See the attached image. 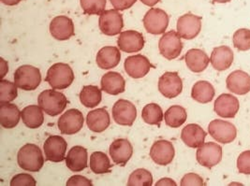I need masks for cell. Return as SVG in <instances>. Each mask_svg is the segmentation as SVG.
<instances>
[{
	"mask_svg": "<svg viewBox=\"0 0 250 186\" xmlns=\"http://www.w3.org/2000/svg\"><path fill=\"white\" fill-rule=\"evenodd\" d=\"M89 167L95 174H104L109 172L111 168V162L104 152L95 151L90 156Z\"/></svg>",
	"mask_w": 250,
	"mask_h": 186,
	"instance_id": "34",
	"label": "cell"
},
{
	"mask_svg": "<svg viewBox=\"0 0 250 186\" xmlns=\"http://www.w3.org/2000/svg\"><path fill=\"white\" fill-rule=\"evenodd\" d=\"M111 124V119L108 112L104 109L93 110L88 112L86 116V125L92 132L102 133L109 128Z\"/></svg>",
	"mask_w": 250,
	"mask_h": 186,
	"instance_id": "25",
	"label": "cell"
},
{
	"mask_svg": "<svg viewBox=\"0 0 250 186\" xmlns=\"http://www.w3.org/2000/svg\"><path fill=\"white\" fill-rule=\"evenodd\" d=\"M187 111L178 105L170 107L164 115L165 123L168 127L172 128H180L187 121Z\"/></svg>",
	"mask_w": 250,
	"mask_h": 186,
	"instance_id": "33",
	"label": "cell"
},
{
	"mask_svg": "<svg viewBox=\"0 0 250 186\" xmlns=\"http://www.w3.org/2000/svg\"><path fill=\"white\" fill-rule=\"evenodd\" d=\"M91 181L87 178L81 176V175H74L70 177L67 182V186H92Z\"/></svg>",
	"mask_w": 250,
	"mask_h": 186,
	"instance_id": "43",
	"label": "cell"
},
{
	"mask_svg": "<svg viewBox=\"0 0 250 186\" xmlns=\"http://www.w3.org/2000/svg\"><path fill=\"white\" fill-rule=\"evenodd\" d=\"M0 62H1V78L3 79L9 70V67H8V63L4 59L0 58Z\"/></svg>",
	"mask_w": 250,
	"mask_h": 186,
	"instance_id": "46",
	"label": "cell"
},
{
	"mask_svg": "<svg viewBox=\"0 0 250 186\" xmlns=\"http://www.w3.org/2000/svg\"><path fill=\"white\" fill-rule=\"evenodd\" d=\"M4 5L7 6H16L18 5L22 0H0Z\"/></svg>",
	"mask_w": 250,
	"mask_h": 186,
	"instance_id": "47",
	"label": "cell"
},
{
	"mask_svg": "<svg viewBox=\"0 0 250 186\" xmlns=\"http://www.w3.org/2000/svg\"><path fill=\"white\" fill-rule=\"evenodd\" d=\"M114 122L120 126L131 127L137 117L135 105L125 99H119L112 110Z\"/></svg>",
	"mask_w": 250,
	"mask_h": 186,
	"instance_id": "10",
	"label": "cell"
},
{
	"mask_svg": "<svg viewBox=\"0 0 250 186\" xmlns=\"http://www.w3.org/2000/svg\"><path fill=\"white\" fill-rule=\"evenodd\" d=\"M50 32L57 40H68L74 35V23L67 16H57L50 23Z\"/></svg>",
	"mask_w": 250,
	"mask_h": 186,
	"instance_id": "19",
	"label": "cell"
},
{
	"mask_svg": "<svg viewBox=\"0 0 250 186\" xmlns=\"http://www.w3.org/2000/svg\"><path fill=\"white\" fill-rule=\"evenodd\" d=\"M22 120L25 127L31 129L41 128L44 122L43 111L40 106L30 105L22 111Z\"/></svg>",
	"mask_w": 250,
	"mask_h": 186,
	"instance_id": "30",
	"label": "cell"
},
{
	"mask_svg": "<svg viewBox=\"0 0 250 186\" xmlns=\"http://www.w3.org/2000/svg\"><path fill=\"white\" fill-rule=\"evenodd\" d=\"M157 186H176V183L174 181H172L170 178H163L161 180H159V182H157L156 184Z\"/></svg>",
	"mask_w": 250,
	"mask_h": 186,
	"instance_id": "45",
	"label": "cell"
},
{
	"mask_svg": "<svg viewBox=\"0 0 250 186\" xmlns=\"http://www.w3.org/2000/svg\"><path fill=\"white\" fill-rule=\"evenodd\" d=\"M45 81L53 89L63 90L72 84L74 73L68 64L57 63L47 71Z\"/></svg>",
	"mask_w": 250,
	"mask_h": 186,
	"instance_id": "3",
	"label": "cell"
},
{
	"mask_svg": "<svg viewBox=\"0 0 250 186\" xmlns=\"http://www.w3.org/2000/svg\"><path fill=\"white\" fill-rule=\"evenodd\" d=\"M159 49L163 57L168 60L177 58L182 53L181 37L173 30L164 33L159 39Z\"/></svg>",
	"mask_w": 250,
	"mask_h": 186,
	"instance_id": "6",
	"label": "cell"
},
{
	"mask_svg": "<svg viewBox=\"0 0 250 186\" xmlns=\"http://www.w3.org/2000/svg\"><path fill=\"white\" fill-rule=\"evenodd\" d=\"M238 99L229 93L220 94L214 105V110L216 114L222 118H234L239 111Z\"/></svg>",
	"mask_w": 250,
	"mask_h": 186,
	"instance_id": "20",
	"label": "cell"
},
{
	"mask_svg": "<svg viewBox=\"0 0 250 186\" xmlns=\"http://www.w3.org/2000/svg\"><path fill=\"white\" fill-rule=\"evenodd\" d=\"M102 90L113 95L125 92V82L123 76L118 72H107L102 78Z\"/></svg>",
	"mask_w": 250,
	"mask_h": 186,
	"instance_id": "26",
	"label": "cell"
},
{
	"mask_svg": "<svg viewBox=\"0 0 250 186\" xmlns=\"http://www.w3.org/2000/svg\"><path fill=\"white\" fill-rule=\"evenodd\" d=\"M81 7L88 15H101L106 7V0H80Z\"/></svg>",
	"mask_w": 250,
	"mask_h": 186,
	"instance_id": "38",
	"label": "cell"
},
{
	"mask_svg": "<svg viewBox=\"0 0 250 186\" xmlns=\"http://www.w3.org/2000/svg\"><path fill=\"white\" fill-rule=\"evenodd\" d=\"M141 2H143L145 5H146L148 7H153L155 5H157L160 0H140Z\"/></svg>",
	"mask_w": 250,
	"mask_h": 186,
	"instance_id": "48",
	"label": "cell"
},
{
	"mask_svg": "<svg viewBox=\"0 0 250 186\" xmlns=\"http://www.w3.org/2000/svg\"><path fill=\"white\" fill-rule=\"evenodd\" d=\"M206 132L199 125L190 124L183 128L181 139L190 148H199L205 143Z\"/></svg>",
	"mask_w": 250,
	"mask_h": 186,
	"instance_id": "24",
	"label": "cell"
},
{
	"mask_svg": "<svg viewBox=\"0 0 250 186\" xmlns=\"http://www.w3.org/2000/svg\"><path fill=\"white\" fill-rule=\"evenodd\" d=\"M124 68L128 76L133 79H141L147 75L152 65L147 57L137 55L125 59Z\"/></svg>",
	"mask_w": 250,
	"mask_h": 186,
	"instance_id": "17",
	"label": "cell"
},
{
	"mask_svg": "<svg viewBox=\"0 0 250 186\" xmlns=\"http://www.w3.org/2000/svg\"><path fill=\"white\" fill-rule=\"evenodd\" d=\"M185 61L189 70L194 73H201L207 69L210 59L205 51L191 49L186 54Z\"/></svg>",
	"mask_w": 250,
	"mask_h": 186,
	"instance_id": "28",
	"label": "cell"
},
{
	"mask_svg": "<svg viewBox=\"0 0 250 186\" xmlns=\"http://www.w3.org/2000/svg\"><path fill=\"white\" fill-rule=\"evenodd\" d=\"M102 98V90L95 85L84 86L80 93L81 103L89 109H93L100 104Z\"/></svg>",
	"mask_w": 250,
	"mask_h": 186,
	"instance_id": "32",
	"label": "cell"
},
{
	"mask_svg": "<svg viewBox=\"0 0 250 186\" xmlns=\"http://www.w3.org/2000/svg\"><path fill=\"white\" fill-rule=\"evenodd\" d=\"M180 186H205V182L200 175L195 173H188L183 177Z\"/></svg>",
	"mask_w": 250,
	"mask_h": 186,
	"instance_id": "42",
	"label": "cell"
},
{
	"mask_svg": "<svg viewBox=\"0 0 250 186\" xmlns=\"http://www.w3.org/2000/svg\"><path fill=\"white\" fill-rule=\"evenodd\" d=\"M226 85L231 93L239 95L247 94L250 91V76L243 70H235L228 76Z\"/></svg>",
	"mask_w": 250,
	"mask_h": 186,
	"instance_id": "21",
	"label": "cell"
},
{
	"mask_svg": "<svg viewBox=\"0 0 250 186\" xmlns=\"http://www.w3.org/2000/svg\"><path fill=\"white\" fill-rule=\"evenodd\" d=\"M175 151L172 143L168 140H160L156 141L150 150V157L152 160L160 166L171 164L174 158Z\"/></svg>",
	"mask_w": 250,
	"mask_h": 186,
	"instance_id": "15",
	"label": "cell"
},
{
	"mask_svg": "<svg viewBox=\"0 0 250 186\" xmlns=\"http://www.w3.org/2000/svg\"><path fill=\"white\" fill-rule=\"evenodd\" d=\"M120 49L114 46L102 48L96 57L97 65L103 70H112L120 63Z\"/></svg>",
	"mask_w": 250,
	"mask_h": 186,
	"instance_id": "22",
	"label": "cell"
},
{
	"mask_svg": "<svg viewBox=\"0 0 250 186\" xmlns=\"http://www.w3.org/2000/svg\"><path fill=\"white\" fill-rule=\"evenodd\" d=\"M17 88L15 82L2 79L0 82V104L13 101L18 95Z\"/></svg>",
	"mask_w": 250,
	"mask_h": 186,
	"instance_id": "37",
	"label": "cell"
},
{
	"mask_svg": "<svg viewBox=\"0 0 250 186\" xmlns=\"http://www.w3.org/2000/svg\"><path fill=\"white\" fill-rule=\"evenodd\" d=\"M208 132L216 141L228 144L236 139L237 130L231 124L223 120H214L208 126Z\"/></svg>",
	"mask_w": 250,
	"mask_h": 186,
	"instance_id": "7",
	"label": "cell"
},
{
	"mask_svg": "<svg viewBox=\"0 0 250 186\" xmlns=\"http://www.w3.org/2000/svg\"><path fill=\"white\" fill-rule=\"evenodd\" d=\"M136 1L137 0H110L113 7L117 11H125L131 8L136 3Z\"/></svg>",
	"mask_w": 250,
	"mask_h": 186,
	"instance_id": "44",
	"label": "cell"
},
{
	"mask_svg": "<svg viewBox=\"0 0 250 186\" xmlns=\"http://www.w3.org/2000/svg\"><path fill=\"white\" fill-rule=\"evenodd\" d=\"M198 163L207 168L220 163L222 160V148L215 142L204 143L196 152Z\"/></svg>",
	"mask_w": 250,
	"mask_h": 186,
	"instance_id": "9",
	"label": "cell"
},
{
	"mask_svg": "<svg viewBox=\"0 0 250 186\" xmlns=\"http://www.w3.org/2000/svg\"><path fill=\"white\" fill-rule=\"evenodd\" d=\"M234 59L232 50L228 46L216 47L211 55L210 62L217 71H224L230 68Z\"/></svg>",
	"mask_w": 250,
	"mask_h": 186,
	"instance_id": "23",
	"label": "cell"
},
{
	"mask_svg": "<svg viewBox=\"0 0 250 186\" xmlns=\"http://www.w3.org/2000/svg\"><path fill=\"white\" fill-rule=\"evenodd\" d=\"M87 151L82 146L72 147L66 157V166L73 172H79L87 167Z\"/></svg>",
	"mask_w": 250,
	"mask_h": 186,
	"instance_id": "27",
	"label": "cell"
},
{
	"mask_svg": "<svg viewBox=\"0 0 250 186\" xmlns=\"http://www.w3.org/2000/svg\"><path fill=\"white\" fill-rule=\"evenodd\" d=\"M42 82L41 71L33 66L23 65L14 73V82L18 88L24 91H33Z\"/></svg>",
	"mask_w": 250,
	"mask_h": 186,
	"instance_id": "4",
	"label": "cell"
},
{
	"mask_svg": "<svg viewBox=\"0 0 250 186\" xmlns=\"http://www.w3.org/2000/svg\"><path fill=\"white\" fill-rule=\"evenodd\" d=\"M38 103L46 114L54 117L66 110L68 99L64 93L57 92L56 89H49L40 93Z\"/></svg>",
	"mask_w": 250,
	"mask_h": 186,
	"instance_id": "2",
	"label": "cell"
},
{
	"mask_svg": "<svg viewBox=\"0 0 250 186\" xmlns=\"http://www.w3.org/2000/svg\"><path fill=\"white\" fill-rule=\"evenodd\" d=\"M37 185V182L31 175L26 173L15 175L11 181L12 186H35Z\"/></svg>",
	"mask_w": 250,
	"mask_h": 186,
	"instance_id": "40",
	"label": "cell"
},
{
	"mask_svg": "<svg viewBox=\"0 0 250 186\" xmlns=\"http://www.w3.org/2000/svg\"><path fill=\"white\" fill-rule=\"evenodd\" d=\"M233 45L239 51L250 50V30L248 28L238 29L233 35Z\"/></svg>",
	"mask_w": 250,
	"mask_h": 186,
	"instance_id": "39",
	"label": "cell"
},
{
	"mask_svg": "<svg viewBox=\"0 0 250 186\" xmlns=\"http://www.w3.org/2000/svg\"><path fill=\"white\" fill-rule=\"evenodd\" d=\"M117 45L120 51L125 53H136L145 47V37L135 30H126L121 32L117 39Z\"/></svg>",
	"mask_w": 250,
	"mask_h": 186,
	"instance_id": "16",
	"label": "cell"
},
{
	"mask_svg": "<svg viewBox=\"0 0 250 186\" xmlns=\"http://www.w3.org/2000/svg\"><path fill=\"white\" fill-rule=\"evenodd\" d=\"M177 33L184 39H193L202 30V17L187 13L177 21Z\"/></svg>",
	"mask_w": 250,
	"mask_h": 186,
	"instance_id": "12",
	"label": "cell"
},
{
	"mask_svg": "<svg viewBox=\"0 0 250 186\" xmlns=\"http://www.w3.org/2000/svg\"><path fill=\"white\" fill-rule=\"evenodd\" d=\"M237 168L240 173L250 175V151H243L239 155Z\"/></svg>",
	"mask_w": 250,
	"mask_h": 186,
	"instance_id": "41",
	"label": "cell"
},
{
	"mask_svg": "<svg viewBox=\"0 0 250 186\" xmlns=\"http://www.w3.org/2000/svg\"><path fill=\"white\" fill-rule=\"evenodd\" d=\"M215 88L210 82L206 81L197 82L193 85L191 90V96L195 101L206 104L213 100L215 96Z\"/></svg>",
	"mask_w": 250,
	"mask_h": 186,
	"instance_id": "31",
	"label": "cell"
},
{
	"mask_svg": "<svg viewBox=\"0 0 250 186\" xmlns=\"http://www.w3.org/2000/svg\"><path fill=\"white\" fill-rule=\"evenodd\" d=\"M153 185V176L150 171L145 168L134 170L128 178V186H151Z\"/></svg>",
	"mask_w": 250,
	"mask_h": 186,
	"instance_id": "36",
	"label": "cell"
},
{
	"mask_svg": "<svg viewBox=\"0 0 250 186\" xmlns=\"http://www.w3.org/2000/svg\"><path fill=\"white\" fill-rule=\"evenodd\" d=\"M109 152L113 162L123 167L131 158L133 154V147L128 140L125 139H117L111 144Z\"/></svg>",
	"mask_w": 250,
	"mask_h": 186,
	"instance_id": "18",
	"label": "cell"
},
{
	"mask_svg": "<svg viewBox=\"0 0 250 186\" xmlns=\"http://www.w3.org/2000/svg\"><path fill=\"white\" fill-rule=\"evenodd\" d=\"M22 118V112L19 108L12 103L0 104V124L2 128L11 129L14 128Z\"/></svg>",
	"mask_w": 250,
	"mask_h": 186,
	"instance_id": "29",
	"label": "cell"
},
{
	"mask_svg": "<svg viewBox=\"0 0 250 186\" xmlns=\"http://www.w3.org/2000/svg\"><path fill=\"white\" fill-rule=\"evenodd\" d=\"M143 22L148 33L161 35L165 33L169 25V16L163 10L153 8L146 13Z\"/></svg>",
	"mask_w": 250,
	"mask_h": 186,
	"instance_id": "5",
	"label": "cell"
},
{
	"mask_svg": "<svg viewBox=\"0 0 250 186\" xmlns=\"http://www.w3.org/2000/svg\"><path fill=\"white\" fill-rule=\"evenodd\" d=\"M99 25L104 35H118L124 27L123 16L117 10L104 11L101 14Z\"/></svg>",
	"mask_w": 250,
	"mask_h": 186,
	"instance_id": "8",
	"label": "cell"
},
{
	"mask_svg": "<svg viewBox=\"0 0 250 186\" xmlns=\"http://www.w3.org/2000/svg\"><path fill=\"white\" fill-rule=\"evenodd\" d=\"M142 118L148 125L159 126L164 118V114L159 105L150 103L143 109Z\"/></svg>",
	"mask_w": 250,
	"mask_h": 186,
	"instance_id": "35",
	"label": "cell"
},
{
	"mask_svg": "<svg viewBox=\"0 0 250 186\" xmlns=\"http://www.w3.org/2000/svg\"><path fill=\"white\" fill-rule=\"evenodd\" d=\"M159 90L167 98H174L182 93L183 82L177 72H165L159 80Z\"/></svg>",
	"mask_w": 250,
	"mask_h": 186,
	"instance_id": "13",
	"label": "cell"
},
{
	"mask_svg": "<svg viewBox=\"0 0 250 186\" xmlns=\"http://www.w3.org/2000/svg\"><path fill=\"white\" fill-rule=\"evenodd\" d=\"M68 148L67 141L60 136H50L44 142L43 150L47 161L54 163L62 162L65 159Z\"/></svg>",
	"mask_w": 250,
	"mask_h": 186,
	"instance_id": "14",
	"label": "cell"
},
{
	"mask_svg": "<svg viewBox=\"0 0 250 186\" xmlns=\"http://www.w3.org/2000/svg\"><path fill=\"white\" fill-rule=\"evenodd\" d=\"M17 162L19 167L26 171L39 172L44 165V157L40 147L28 143L18 151Z\"/></svg>",
	"mask_w": 250,
	"mask_h": 186,
	"instance_id": "1",
	"label": "cell"
},
{
	"mask_svg": "<svg viewBox=\"0 0 250 186\" xmlns=\"http://www.w3.org/2000/svg\"><path fill=\"white\" fill-rule=\"evenodd\" d=\"M214 2H216V3H221V4H223V3H228V2H230L231 0H213Z\"/></svg>",
	"mask_w": 250,
	"mask_h": 186,
	"instance_id": "49",
	"label": "cell"
},
{
	"mask_svg": "<svg viewBox=\"0 0 250 186\" xmlns=\"http://www.w3.org/2000/svg\"><path fill=\"white\" fill-rule=\"evenodd\" d=\"M83 115L76 109H70L58 119V128L63 135H74L83 127Z\"/></svg>",
	"mask_w": 250,
	"mask_h": 186,
	"instance_id": "11",
	"label": "cell"
}]
</instances>
